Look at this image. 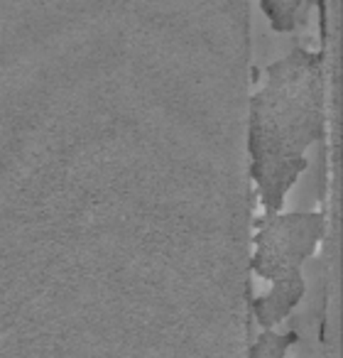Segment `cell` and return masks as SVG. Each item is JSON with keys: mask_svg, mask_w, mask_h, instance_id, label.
<instances>
[{"mask_svg": "<svg viewBox=\"0 0 343 358\" xmlns=\"http://www.w3.org/2000/svg\"><path fill=\"white\" fill-rule=\"evenodd\" d=\"M323 214H263L255 221L253 270L270 280L265 297H250V317L263 329H275L304 297L302 265L323 236Z\"/></svg>", "mask_w": 343, "mask_h": 358, "instance_id": "7a4b0ae2", "label": "cell"}, {"mask_svg": "<svg viewBox=\"0 0 343 358\" xmlns=\"http://www.w3.org/2000/svg\"><path fill=\"white\" fill-rule=\"evenodd\" d=\"M323 138V52L294 47L265 69V86L250 101V174L263 214H277L307 167V150Z\"/></svg>", "mask_w": 343, "mask_h": 358, "instance_id": "6da1fadb", "label": "cell"}]
</instances>
